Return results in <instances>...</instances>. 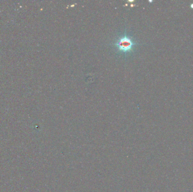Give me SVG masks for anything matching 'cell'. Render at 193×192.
Wrapping results in <instances>:
<instances>
[{"label":"cell","mask_w":193,"mask_h":192,"mask_svg":"<svg viewBox=\"0 0 193 192\" xmlns=\"http://www.w3.org/2000/svg\"><path fill=\"white\" fill-rule=\"evenodd\" d=\"M136 43L132 41V38L126 35L120 37L119 40L115 44L118 50L122 52H129L132 50Z\"/></svg>","instance_id":"1"}]
</instances>
